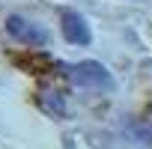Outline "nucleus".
<instances>
[{"label":"nucleus","mask_w":152,"mask_h":149,"mask_svg":"<svg viewBox=\"0 0 152 149\" xmlns=\"http://www.w3.org/2000/svg\"><path fill=\"white\" fill-rule=\"evenodd\" d=\"M69 74L78 87H87V90H113V74L96 63V60H84V63H75L69 66Z\"/></svg>","instance_id":"1"},{"label":"nucleus","mask_w":152,"mask_h":149,"mask_svg":"<svg viewBox=\"0 0 152 149\" xmlns=\"http://www.w3.org/2000/svg\"><path fill=\"white\" fill-rule=\"evenodd\" d=\"M60 27H63V39L72 42V45H90L93 42L90 24L84 21V15H78L75 9H63L60 12Z\"/></svg>","instance_id":"2"},{"label":"nucleus","mask_w":152,"mask_h":149,"mask_svg":"<svg viewBox=\"0 0 152 149\" xmlns=\"http://www.w3.org/2000/svg\"><path fill=\"white\" fill-rule=\"evenodd\" d=\"M6 30H9L15 39H21V42H36V45H45V39H48L42 27L27 24L21 15H9V18H6Z\"/></svg>","instance_id":"3"},{"label":"nucleus","mask_w":152,"mask_h":149,"mask_svg":"<svg viewBox=\"0 0 152 149\" xmlns=\"http://www.w3.org/2000/svg\"><path fill=\"white\" fill-rule=\"evenodd\" d=\"M128 137H134L137 143H143L146 149H152V122H140L128 128Z\"/></svg>","instance_id":"4"}]
</instances>
